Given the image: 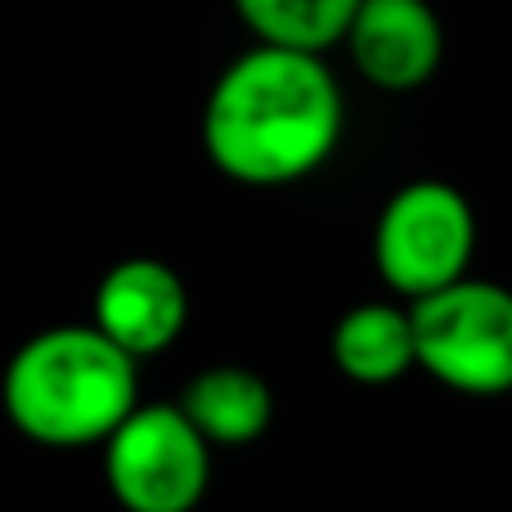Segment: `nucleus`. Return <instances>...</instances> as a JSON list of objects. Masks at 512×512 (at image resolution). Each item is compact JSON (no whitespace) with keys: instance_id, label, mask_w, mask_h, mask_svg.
<instances>
[{"instance_id":"obj_1","label":"nucleus","mask_w":512,"mask_h":512,"mask_svg":"<svg viewBox=\"0 0 512 512\" xmlns=\"http://www.w3.org/2000/svg\"><path fill=\"white\" fill-rule=\"evenodd\" d=\"M342 126V86L324 54L256 41L207 95L203 149L239 185H292L333 158Z\"/></svg>"},{"instance_id":"obj_2","label":"nucleus","mask_w":512,"mask_h":512,"mask_svg":"<svg viewBox=\"0 0 512 512\" xmlns=\"http://www.w3.org/2000/svg\"><path fill=\"white\" fill-rule=\"evenodd\" d=\"M135 364L95 324H59L9 355L0 400L27 441L77 450L104 441L140 405Z\"/></svg>"},{"instance_id":"obj_3","label":"nucleus","mask_w":512,"mask_h":512,"mask_svg":"<svg viewBox=\"0 0 512 512\" xmlns=\"http://www.w3.org/2000/svg\"><path fill=\"white\" fill-rule=\"evenodd\" d=\"M414 369L463 396L512 391V288L490 279H463L414 297Z\"/></svg>"},{"instance_id":"obj_4","label":"nucleus","mask_w":512,"mask_h":512,"mask_svg":"<svg viewBox=\"0 0 512 512\" xmlns=\"http://www.w3.org/2000/svg\"><path fill=\"white\" fill-rule=\"evenodd\" d=\"M477 252L472 203L445 180H409L387 198L373 225V261L400 297H427L463 279Z\"/></svg>"},{"instance_id":"obj_5","label":"nucleus","mask_w":512,"mask_h":512,"mask_svg":"<svg viewBox=\"0 0 512 512\" xmlns=\"http://www.w3.org/2000/svg\"><path fill=\"white\" fill-rule=\"evenodd\" d=\"M104 481L126 512H194L212 481V445L180 405H135L104 436Z\"/></svg>"},{"instance_id":"obj_6","label":"nucleus","mask_w":512,"mask_h":512,"mask_svg":"<svg viewBox=\"0 0 512 512\" xmlns=\"http://www.w3.org/2000/svg\"><path fill=\"white\" fill-rule=\"evenodd\" d=\"M189 319V288L158 256H126L95 288V328L126 355H162Z\"/></svg>"},{"instance_id":"obj_7","label":"nucleus","mask_w":512,"mask_h":512,"mask_svg":"<svg viewBox=\"0 0 512 512\" xmlns=\"http://www.w3.org/2000/svg\"><path fill=\"white\" fill-rule=\"evenodd\" d=\"M342 41L360 77L378 90H418L445 54L441 18L427 0H360Z\"/></svg>"},{"instance_id":"obj_8","label":"nucleus","mask_w":512,"mask_h":512,"mask_svg":"<svg viewBox=\"0 0 512 512\" xmlns=\"http://www.w3.org/2000/svg\"><path fill=\"white\" fill-rule=\"evenodd\" d=\"M176 405L203 432L207 445H252L274 423L270 382L243 364H212L194 373Z\"/></svg>"},{"instance_id":"obj_9","label":"nucleus","mask_w":512,"mask_h":512,"mask_svg":"<svg viewBox=\"0 0 512 512\" xmlns=\"http://www.w3.org/2000/svg\"><path fill=\"white\" fill-rule=\"evenodd\" d=\"M333 364L360 387H387L414 369V324L409 310L387 301H360L333 328Z\"/></svg>"},{"instance_id":"obj_10","label":"nucleus","mask_w":512,"mask_h":512,"mask_svg":"<svg viewBox=\"0 0 512 512\" xmlns=\"http://www.w3.org/2000/svg\"><path fill=\"white\" fill-rule=\"evenodd\" d=\"M360 0H234V14L261 45L324 54L342 45Z\"/></svg>"}]
</instances>
